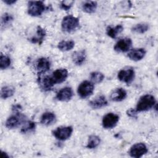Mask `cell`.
Instances as JSON below:
<instances>
[{"label":"cell","mask_w":158,"mask_h":158,"mask_svg":"<svg viewBox=\"0 0 158 158\" xmlns=\"http://www.w3.org/2000/svg\"><path fill=\"white\" fill-rule=\"evenodd\" d=\"M127 96V93L123 88L114 89L110 93V99L114 102H120L124 100Z\"/></svg>","instance_id":"cell-16"},{"label":"cell","mask_w":158,"mask_h":158,"mask_svg":"<svg viewBox=\"0 0 158 158\" xmlns=\"http://www.w3.org/2000/svg\"><path fill=\"white\" fill-rule=\"evenodd\" d=\"M119 121V116L114 113L109 112L106 114L102 120V126L105 129H111L115 127Z\"/></svg>","instance_id":"cell-8"},{"label":"cell","mask_w":158,"mask_h":158,"mask_svg":"<svg viewBox=\"0 0 158 158\" xmlns=\"http://www.w3.org/2000/svg\"><path fill=\"white\" fill-rule=\"evenodd\" d=\"M137 113L136 110L133 108H130L127 110V115L131 118H137Z\"/></svg>","instance_id":"cell-32"},{"label":"cell","mask_w":158,"mask_h":158,"mask_svg":"<svg viewBox=\"0 0 158 158\" xmlns=\"http://www.w3.org/2000/svg\"><path fill=\"white\" fill-rule=\"evenodd\" d=\"M15 91V88L12 86H4L1 89V98L4 99L10 98L14 94Z\"/></svg>","instance_id":"cell-24"},{"label":"cell","mask_w":158,"mask_h":158,"mask_svg":"<svg viewBox=\"0 0 158 158\" xmlns=\"http://www.w3.org/2000/svg\"><path fill=\"white\" fill-rule=\"evenodd\" d=\"M14 20L13 16L9 13H4L1 16V28H5L11 24L12 22Z\"/></svg>","instance_id":"cell-27"},{"label":"cell","mask_w":158,"mask_h":158,"mask_svg":"<svg viewBox=\"0 0 158 158\" xmlns=\"http://www.w3.org/2000/svg\"><path fill=\"white\" fill-rule=\"evenodd\" d=\"M123 30V27L122 25H117L115 27L109 26L106 28V34L111 38H115Z\"/></svg>","instance_id":"cell-22"},{"label":"cell","mask_w":158,"mask_h":158,"mask_svg":"<svg viewBox=\"0 0 158 158\" xmlns=\"http://www.w3.org/2000/svg\"><path fill=\"white\" fill-rule=\"evenodd\" d=\"M11 64L10 58L7 56L1 54L0 57V69L1 70H4L10 67Z\"/></svg>","instance_id":"cell-30"},{"label":"cell","mask_w":158,"mask_h":158,"mask_svg":"<svg viewBox=\"0 0 158 158\" xmlns=\"http://www.w3.org/2000/svg\"><path fill=\"white\" fill-rule=\"evenodd\" d=\"M51 68V62L46 57H41L38 59L36 63V69L38 75H42L49 70Z\"/></svg>","instance_id":"cell-13"},{"label":"cell","mask_w":158,"mask_h":158,"mask_svg":"<svg viewBox=\"0 0 158 158\" xmlns=\"http://www.w3.org/2000/svg\"><path fill=\"white\" fill-rule=\"evenodd\" d=\"M146 54L144 48H135L130 51L127 54L128 57L133 61H139L142 60Z\"/></svg>","instance_id":"cell-15"},{"label":"cell","mask_w":158,"mask_h":158,"mask_svg":"<svg viewBox=\"0 0 158 158\" xmlns=\"http://www.w3.org/2000/svg\"><path fill=\"white\" fill-rule=\"evenodd\" d=\"M36 128V123L33 121H26L23 123V126L21 128V132L23 134L31 132L35 130Z\"/></svg>","instance_id":"cell-29"},{"label":"cell","mask_w":158,"mask_h":158,"mask_svg":"<svg viewBox=\"0 0 158 158\" xmlns=\"http://www.w3.org/2000/svg\"><path fill=\"white\" fill-rule=\"evenodd\" d=\"M156 101L154 96L151 94H145L142 96L138 100L136 110L138 112L148 111L154 107L156 104Z\"/></svg>","instance_id":"cell-1"},{"label":"cell","mask_w":158,"mask_h":158,"mask_svg":"<svg viewBox=\"0 0 158 158\" xmlns=\"http://www.w3.org/2000/svg\"><path fill=\"white\" fill-rule=\"evenodd\" d=\"M90 79L93 83H101L104 79V75L100 72H93L90 73Z\"/></svg>","instance_id":"cell-28"},{"label":"cell","mask_w":158,"mask_h":158,"mask_svg":"<svg viewBox=\"0 0 158 158\" xmlns=\"http://www.w3.org/2000/svg\"><path fill=\"white\" fill-rule=\"evenodd\" d=\"M86 59V53L85 50L75 51L72 54V60L73 63L78 66L83 65Z\"/></svg>","instance_id":"cell-17"},{"label":"cell","mask_w":158,"mask_h":158,"mask_svg":"<svg viewBox=\"0 0 158 158\" xmlns=\"http://www.w3.org/2000/svg\"><path fill=\"white\" fill-rule=\"evenodd\" d=\"M94 83L88 80L82 81L77 88V93L78 96L81 98H86L90 96L94 91Z\"/></svg>","instance_id":"cell-4"},{"label":"cell","mask_w":158,"mask_h":158,"mask_svg":"<svg viewBox=\"0 0 158 158\" xmlns=\"http://www.w3.org/2000/svg\"><path fill=\"white\" fill-rule=\"evenodd\" d=\"M97 7V2L93 1H86L82 4L81 9L83 11L87 14H93L96 10Z\"/></svg>","instance_id":"cell-21"},{"label":"cell","mask_w":158,"mask_h":158,"mask_svg":"<svg viewBox=\"0 0 158 158\" xmlns=\"http://www.w3.org/2000/svg\"><path fill=\"white\" fill-rule=\"evenodd\" d=\"M108 102L104 95H99L89 101V106L93 109H99L107 106Z\"/></svg>","instance_id":"cell-14"},{"label":"cell","mask_w":158,"mask_h":158,"mask_svg":"<svg viewBox=\"0 0 158 158\" xmlns=\"http://www.w3.org/2000/svg\"><path fill=\"white\" fill-rule=\"evenodd\" d=\"M73 133V127L71 126L59 127L52 131L53 136L60 141L68 139Z\"/></svg>","instance_id":"cell-6"},{"label":"cell","mask_w":158,"mask_h":158,"mask_svg":"<svg viewBox=\"0 0 158 158\" xmlns=\"http://www.w3.org/2000/svg\"><path fill=\"white\" fill-rule=\"evenodd\" d=\"M48 9L43 1H30L28 2L27 12L32 17H39Z\"/></svg>","instance_id":"cell-3"},{"label":"cell","mask_w":158,"mask_h":158,"mask_svg":"<svg viewBox=\"0 0 158 158\" xmlns=\"http://www.w3.org/2000/svg\"><path fill=\"white\" fill-rule=\"evenodd\" d=\"M75 46V42L73 40H62L57 44V48L63 52L70 51Z\"/></svg>","instance_id":"cell-23"},{"label":"cell","mask_w":158,"mask_h":158,"mask_svg":"<svg viewBox=\"0 0 158 158\" xmlns=\"http://www.w3.org/2000/svg\"><path fill=\"white\" fill-rule=\"evenodd\" d=\"M74 1H63L60 2V7L64 10H69L73 6Z\"/></svg>","instance_id":"cell-31"},{"label":"cell","mask_w":158,"mask_h":158,"mask_svg":"<svg viewBox=\"0 0 158 158\" xmlns=\"http://www.w3.org/2000/svg\"><path fill=\"white\" fill-rule=\"evenodd\" d=\"M56 121V115L51 112H44L41 118L40 123L45 126H49L55 123Z\"/></svg>","instance_id":"cell-19"},{"label":"cell","mask_w":158,"mask_h":158,"mask_svg":"<svg viewBox=\"0 0 158 158\" xmlns=\"http://www.w3.org/2000/svg\"><path fill=\"white\" fill-rule=\"evenodd\" d=\"M80 25L79 19L72 15H69L65 16L61 22L62 30L66 33H72L77 30Z\"/></svg>","instance_id":"cell-2"},{"label":"cell","mask_w":158,"mask_h":158,"mask_svg":"<svg viewBox=\"0 0 158 158\" xmlns=\"http://www.w3.org/2000/svg\"><path fill=\"white\" fill-rule=\"evenodd\" d=\"M46 35V31L45 29L39 25L36 27V35L32 36L30 39V41H31V43H33V44L38 43L39 44H41L44 41V39L45 38Z\"/></svg>","instance_id":"cell-18"},{"label":"cell","mask_w":158,"mask_h":158,"mask_svg":"<svg viewBox=\"0 0 158 158\" xmlns=\"http://www.w3.org/2000/svg\"><path fill=\"white\" fill-rule=\"evenodd\" d=\"M40 85L41 89L44 91H49L55 85L51 77V76L46 75L42 79H40Z\"/></svg>","instance_id":"cell-20"},{"label":"cell","mask_w":158,"mask_h":158,"mask_svg":"<svg viewBox=\"0 0 158 158\" xmlns=\"http://www.w3.org/2000/svg\"><path fill=\"white\" fill-rule=\"evenodd\" d=\"M132 45V41L130 38H124L118 40L115 44L114 49L117 52H126L128 51Z\"/></svg>","instance_id":"cell-10"},{"label":"cell","mask_w":158,"mask_h":158,"mask_svg":"<svg viewBox=\"0 0 158 158\" xmlns=\"http://www.w3.org/2000/svg\"><path fill=\"white\" fill-rule=\"evenodd\" d=\"M68 71L66 69H58L52 72L51 76L54 83H61L65 81L68 77Z\"/></svg>","instance_id":"cell-11"},{"label":"cell","mask_w":158,"mask_h":158,"mask_svg":"<svg viewBox=\"0 0 158 158\" xmlns=\"http://www.w3.org/2000/svg\"><path fill=\"white\" fill-rule=\"evenodd\" d=\"M25 122V116L21 112H17L8 117L5 125L8 129H14Z\"/></svg>","instance_id":"cell-5"},{"label":"cell","mask_w":158,"mask_h":158,"mask_svg":"<svg viewBox=\"0 0 158 158\" xmlns=\"http://www.w3.org/2000/svg\"><path fill=\"white\" fill-rule=\"evenodd\" d=\"M149 25L147 23H139L131 28V31L139 34H143L148 31Z\"/></svg>","instance_id":"cell-25"},{"label":"cell","mask_w":158,"mask_h":158,"mask_svg":"<svg viewBox=\"0 0 158 158\" xmlns=\"http://www.w3.org/2000/svg\"><path fill=\"white\" fill-rule=\"evenodd\" d=\"M73 96V92L70 87H64L60 89L56 94V99L62 102L69 101Z\"/></svg>","instance_id":"cell-12"},{"label":"cell","mask_w":158,"mask_h":158,"mask_svg":"<svg viewBox=\"0 0 158 158\" xmlns=\"http://www.w3.org/2000/svg\"><path fill=\"white\" fill-rule=\"evenodd\" d=\"M100 143H101L100 137L97 135H92L89 136L88 138L86 148L88 149H94L99 146Z\"/></svg>","instance_id":"cell-26"},{"label":"cell","mask_w":158,"mask_h":158,"mask_svg":"<svg viewBox=\"0 0 158 158\" xmlns=\"http://www.w3.org/2000/svg\"><path fill=\"white\" fill-rule=\"evenodd\" d=\"M3 2L7 5H12L16 3L17 1L16 0H3Z\"/></svg>","instance_id":"cell-34"},{"label":"cell","mask_w":158,"mask_h":158,"mask_svg":"<svg viewBox=\"0 0 158 158\" xmlns=\"http://www.w3.org/2000/svg\"><path fill=\"white\" fill-rule=\"evenodd\" d=\"M4 157H9V156L7 154L6 152L2 151V158H4Z\"/></svg>","instance_id":"cell-35"},{"label":"cell","mask_w":158,"mask_h":158,"mask_svg":"<svg viewBox=\"0 0 158 158\" xmlns=\"http://www.w3.org/2000/svg\"><path fill=\"white\" fill-rule=\"evenodd\" d=\"M12 110L15 112V113H17V112H20L21 110H22V106L20 105V104H15V105H14L13 107H12Z\"/></svg>","instance_id":"cell-33"},{"label":"cell","mask_w":158,"mask_h":158,"mask_svg":"<svg viewBox=\"0 0 158 158\" xmlns=\"http://www.w3.org/2000/svg\"><path fill=\"white\" fill-rule=\"evenodd\" d=\"M148 151L146 145L143 143H137L133 144L130 149L129 154L131 157L139 158L146 154Z\"/></svg>","instance_id":"cell-9"},{"label":"cell","mask_w":158,"mask_h":158,"mask_svg":"<svg viewBox=\"0 0 158 158\" xmlns=\"http://www.w3.org/2000/svg\"><path fill=\"white\" fill-rule=\"evenodd\" d=\"M135 77V72L131 67L122 69L118 72L117 74L118 79L120 81L125 83L127 85H130L132 83Z\"/></svg>","instance_id":"cell-7"}]
</instances>
